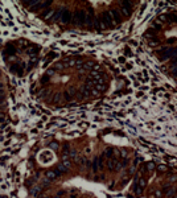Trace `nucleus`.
Instances as JSON below:
<instances>
[{"instance_id": "obj_1", "label": "nucleus", "mask_w": 177, "mask_h": 198, "mask_svg": "<svg viewBox=\"0 0 177 198\" xmlns=\"http://www.w3.org/2000/svg\"><path fill=\"white\" fill-rule=\"evenodd\" d=\"M73 19H74L73 21L77 24V25H79V27H83L85 24H87V15H86V12L82 11V9H77V11H75V12H74Z\"/></svg>"}, {"instance_id": "obj_2", "label": "nucleus", "mask_w": 177, "mask_h": 198, "mask_svg": "<svg viewBox=\"0 0 177 198\" xmlns=\"http://www.w3.org/2000/svg\"><path fill=\"white\" fill-rule=\"evenodd\" d=\"M177 56V48H167V49H164L161 53H159V58L161 61H165L168 58H172Z\"/></svg>"}, {"instance_id": "obj_3", "label": "nucleus", "mask_w": 177, "mask_h": 198, "mask_svg": "<svg viewBox=\"0 0 177 198\" xmlns=\"http://www.w3.org/2000/svg\"><path fill=\"white\" fill-rule=\"evenodd\" d=\"M100 20H102V24H103L104 29H106V28H110V27H114V25H115V23H114V20H112V16H111V13L108 12V11H106V12H103V13H102Z\"/></svg>"}, {"instance_id": "obj_4", "label": "nucleus", "mask_w": 177, "mask_h": 198, "mask_svg": "<svg viewBox=\"0 0 177 198\" xmlns=\"http://www.w3.org/2000/svg\"><path fill=\"white\" fill-rule=\"evenodd\" d=\"M71 19H73V16H71L70 11H67L66 8H62V15H61V19H60L61 23L62 24H69V23H71Z\"/></svg>"}, {"instance_id": "obj_5", "label": "nucleus", "mask_w": 177, "mask_h": 198, "mask_svg": "<svg viewBox=\"0 0 177 198\" xmlns=\"http://www.w3.org/2000/svg\"><path fill=\"white\" fill-rule=\"evenodd\" d=\"M120 9H122V13H123L124 16H130L131 15V3L130 1H123Z\"/></svg>"}, {"instance_id": "obj_6", "label": "nucleus", "mask_w": 177, "mask_h": 198, "mask_svg": "<svg viewBox=\"0 0 177 198\" xmlns=\"http://www.w3.org/2000/svg\"><path fill=\"white\" fill-rule=\"evenodd\" d=\"M110 13H111V16H112V20H114V23H119L120 21V12L118 9H111L110 11Z\"/></svg>"}, {"instance_id": "obj_7", "label": "nucleus", "mask_w": 177, "mask_h": 198, "mask_svg": "<svg viewBox=\"0 0 177 198\" xmlns=\"http://www.w3.org/2000/svg\"><path fill=\"white\" fill-rule=\"evenodd\" d=\"M60 174H61V173L58 170H50V172H48V173H46V178L49 180V181H52V180L57 178Z\"/></svg>"}, {"instance_id": "obj_8", "label": "nucleus", "mask_w": 177, "mask_h": 198, "mask_svg": "<svg viewBox=\"0 0 177 198\" xmlns=\"http://www.w3.org/2000/svg\"><path fill=\"white\" fill-rule=\"evenodd\" d=\"M61 15H62V8H60L57 12H54L53 16H52V19H53V20H60V19H61Z\"/></svg>"}, {"instance_id": "obj_9", "label": "nucleus", "mask_w": 177, "mask_h": 198, "mask_svg": "<svg viewBox=\"0 0 177 198\" xmlns=\"http://www.w3.org/2000/svg\"><path fill=\"white\" fill-rule=\"evenodd\" d=\"M167 17H169V20L172 23H177V13H168Z\"/></svg>"}, {"instance_id": "obj_10", "label": "nucleus", "mask_w": 177, "mask_h": 198, "mask_svg": "<svg viewBox=\"0 0 177 198\" xmlns=\"http://www.w3.org/2000/svg\"><path fill=\"white\" fill-rule=\"evenodd\" d=\"M95 87H97V90H99V91H104L107 89V86L103 85V83H98V85H95Z\"/></svg>"}, {"instance_id": "obj_11", "label": "nucleus", "mask_w": 177, "mask_h": 198, "mask_svg": "<svg viewBox=\"0 0 177 198\" xmlns=\"http://www.w3.org/2000/svg\"><path fill=\"white\" fill-rule=\"evenodd\" d=\"M37 53H38V48H32V49L28 50V54H29V56H34V54H37Z\"/></svg>"}, {"instance_id": "obj_12", "label": "nucleus", "mask_w": 177, "mask_h": 198, "mask_svg": "<svg viewBox=\"0 0 177 198\" xmlns=\"http://www.w3.org/2000/svg\"><path fill=\"white\" fill-rule=\"evenodd\" d=\"M58 172H60V173H65V172H67V168L66 166H65V165H58Z\"/></svg>"}, {"instance_id": "obj_13", "label": "nucleus", "mask_w": 177, "mask_h": 198, "mask_svg": "<svg viewBox=\"0 0 177 198\" xmlns=\"http://www.w3.org/2000/svg\"><path fill=\"white\" fill-rule=\"evenodd\" d=\"M11 70L13 71V73H15V71L17 73V71H21V69H20V66H19V65H13V66H11Z\"/></svg>"}, {"instance_id": "obj_14", "label": "nucleus", "mask_w": 177, "mask_h": 198, "mask_svg": "<svg viewBox=\"0 0 177 198\" xmlns=\"http://www.w3.org/2000/svg\"><path fill=\"white\" fill-rule=\"evenodd\" d=\"M153 168H155V165L152 164V162H148V164H147V169H145V170H152Z\"/></svg>"}, {"instance_id": "obj_15", "label": "nucleus", "mask_w": 177, "mask_h": 198, "mask_svg": "<svg viewBox=\"0 0 177 198\" xmlns=\"http://www.w3.org/2000/svg\"><path fill=\"white\" fill-rule=\"evenodd\" d=\"M50 15H52V16H53V12H52V11H49V12H45V13L42 15V17H45V19H48V17H49Z\"/></svg>"}, {"instance_id": "obj_16", "label": "nucleus", "mask_w": 177, "mask_h": 198, "mask_svg": "<svg viewBox=\"0 0 177 198\" xmlns=\"http://www.w3.org/2000/svg\"><path fill=\"white\" fill-rule=\"evenodd\" d=\"M139 185H140V188L145 186V181H144V180H140V181H139Z\"/></svg>"}, {"instance_id": "obj_17", "label": "nucleus", "mask_w": 177, "mask_h": 198, "mask_svg": "<svg viewBox=\"0 0 177 198\" xmlns=\"http://www.w3.org/2000/svg\"><path fill=\"white\" fill-rule=\"evenodd\" d=\"M50 147L53 148V149H56V148H58V144H56V143H52V144H50Z\"/></svg>"}, {"instance_id": "obj_18", "label": "nucleus", "mask_w": 177, "mask_h": 198, "mask_svg": "<svg viewBox=\"0 0 177 198\" xmlns=\"http://www.w3.org/2000/svg\"><path fill=\"white\" fill-rule=\"evenodd\" d=\"M57 69H64V65H62V64H58V65H57Z\"/></svg>"}, {"instance_id": "obj_19", "label": "nucleus", "mask_w": 177, "mask_h": 198, "mask_svg": "<svg viewBox=\"0 0 177 198\" xmlns=\"http://www.w3.org/2000/svg\"><path fill=\"white\" fill-rule=\"evenodd\" d=\"M172 42H174V40L173 38H169V40H168V44H172Z\"/></svg>"}, {"instance_id": "obj_20", "label": "nucleus", "mask_w": 177, "mask_h": 198, "mask_svg": "<svg viewBox=\"0 0 177 198\" xmlns=\"http://www.w3.org/2000/svg\"><path fill=\"white\" fill-rule=\"evenodd\" d=\"M1 99H3V93L0 91V101H1Z\"/></svg>"}, {"instance_id": "obj_21", "label": "nucleus", "mask_w": 177, "mask_h": 198, "mask_svg": "<svg viewBox=\"0 0 177 198\" xmlns=\"http://www.w3.org/2000/svg\"><path fill=\"white\" fill-rule=\"evenodd\" d=\"M1 87H3V85H1V83H0V89H1Z\"/></svg>"}, {"instance_id": "obj_22", "label": "nucleus", "mask_w": 177, "mask_h": 198, "mask_svg": "<svg viewBox=\"0 0 177 198\" xmlns=\"http://www.w3.org/2000/svg\"><path fill=\"white\" fill-rule=\"evenodd\" d=\"M174 74H176V75H177V70H176V71H174Z\"/></svg>"}, {"instance_id": "obj_23", "label": "nucleus", "mask_w": 177, "mask_h": 198, "mask_svg": "<svg viewBox=\"0 0 177 198\" xmlns=\"http://www.w3.org/2000/svg\"><path fill=\"white\" fill-rule=\"evenodd\" d=\"M176 191H177V186H176Z\"/></svg>"}, {"instance_id": "obj_24", "label": "nucleus", "mask_w": 177, "mask_h": 198, "mask_svg": "<svg viewBox=\"0 0 177 198\" xmlns=\"http://www.w3.org/2000/svg\"><path fill=\"white\" fill-rule=\"evenodd\" d=\"M173 198H177V197H173Z\"/></svg>"}]
</instances>
